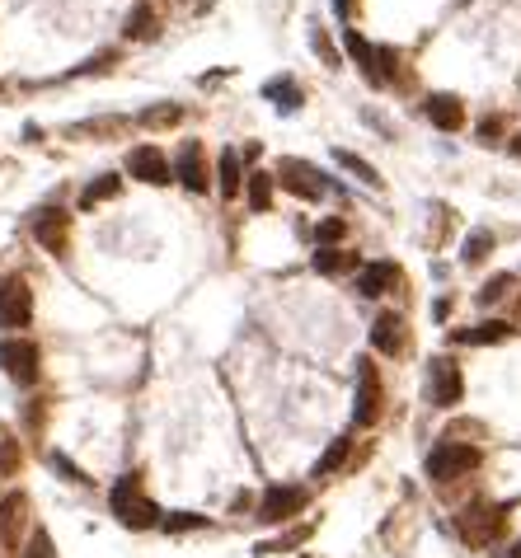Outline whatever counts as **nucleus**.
Instances as JSON below:
<instances>
[{
    "label": "nucleus",
    "instance_id": "obj_13",
    "mask_svg": "<svg viewBox=\"0 0 521 558\" xmlns=\"http://www.w3.org/2000/svg\"><path fill=\"white\" fill-rule=\"evenodd\" d=\"M395 282H399V263H390V259H376V263L358 268V296H367V300L386 296Z\"/></svg>",
    "mask_w": 521,
    "mask_h": 558
},
{
    "label": "nucleus",
    "instance_id": "obj_31",
    "mask_svg": "<svg viewBox=\"0 0 521 558\" xmlns=\"http://www.w3.org/2000/svg\"><path fill=\"white\" fill-rule=\"evenodd\" d=\"M512 287V272H498V277H488V282L479 287V305H493V300H503Z\"/></svg>",
    "mask_w": 521,
    "mask_h": 558
},
{
    "label": "nucleus",
    "instance_id": "obj_30",
    "mask_svg": "<svg viewBox=\"0 0 521 558\" xmlns=\"http://www.w3.org/2000/svg\"><path fill=\"white\" fill-rule=\"evenodd\" d=\"M52 469H57V474H62L66 484H80V488H90V474L80 469V465H71V460H66L62 451H52Z\"/></svg>",
    "mask_w": 521,
    "mask_h": 558
},
{
    "label": "nucleus",
    "instance_id": "obj_28",
    "mask_svg": "<svg viewBox=\"0 0 521 558\" xmlns=\"http://www.w3.org/2000/svg\"><path fill=\"white\" fill-rule=\"evenodd\" d=\"M343 240H348V226H343L339 216H324L319 226H315V244H319V249H339Z\"/></svg>",
    "mask_w": 521,
    "mask_h": 558
},
{
    "label": "nucleus",
    "instance_id": "obj_38",
    "mask_svg": "<svg viewBox=\"0 0 521 558\" xmlns=\"http://www.w3.org/2000/svg\"><path fill=\"white\" fill-rule=\"evenodd\" d=\"M334 10H339V19H348V10H352V0H334Z\"/></svg>",
    "mask_w": 521,
    "mask_h": 558
},
{
    "label": "nucleus",
    "instance_id": "obj_33",
    "mask_svg": "<svg viewBox=\"0 0 521 558\" xmlns=\"http://www.w3.org/2000/svg\"><path fill=\"white\" fill-rule=\"evenodd\" d=\"M19 469V441L10 432H0V474H15Z\"/></svg>",
    "mask_w": 521,
    "mask_h": 558
},
{
    "label": "nucleus",
    "instance_id": "obj_29",
    "mask_svg": "<svg viewBox=\"0 0 521 558\" xmlns=\"http://www.w3.org/2000/svg\"><path fill=\"white\" fill-rule=\"evenodd\" d=\"M183 118L179 103H155V108H142V127H174Z\"/></svg>",
    "mask_w": 521,
    "mask_h": 558
},
{
    "label": "nucleus",
    "instance_id": "obj_21",
    "mask_svg": "<svg viewBox=\"0 0 521 558\" xmlns=\"http://www.w3.org/2000/svg\"><path fill=\"white\" fill-rule=\"evenodd\" d=\"M263 99H272V103L282 108V113H296V108L306 103V99H300V85H296L291 75H278V80H268V85H263Z\"/></svg>",
    "mask_w": 521,
    "mask_h": 558
},
{
    "label": "nucleus",
    "instance_id": "obj_25",
    "mask_svg": "<svg viewBox=\"0 0 521 558\" xmlns=\"http://www.w3.org/2000/svg\"><path fill=\"white\" fill-rule=\"evenodd\" d=\"M24 507H29V497H24V493H10L5 502H0V535H5V540H15V530L24 521Z\"/></svg>",
    "mask_w": 521,
    "mask_h": 558
},
{
    "label": "nucleus",
    "instance_id": "obj_26",
    "mask_svg": "<svg viewBox=\"0 0 521 558\" xmlns=\"http://www.w3.org/2000/svg\"><path fill=\"white\" fill-rule=\"evenodd\" d=\"M488 254H493V235H488V230H470V235H465V249H460V263H465V268L484 263Z\"/></svg>",
    "mask_w": 521,
    "mask_h": 558
},
{
    "label": "nucleus",
    "instance_id": "obj_14",
    "mask_svg": "<svg viewBox=\"0 0 521 558\" xmlns=\"http://www.w3.org/2000/svg\"><path fill=\"white\" fill-rule=\"evenodd\" d=\"M371 348L386 352V357H399V352L408 348V328H404V319H399L395 310L376 315V324H371Z\"/></svg>",
    "mask_w": 521,
    "mask_h": 558
},
{
    "label": "nucleus",
    "instance_id": "obj_27",
    "mask_svg": "<svg viewBox=\"0 0 521 558\" xmlns=\"http://www.w3.org/2000/svg\"><path fill=\"white\" fill-rule=\"evenodd\" d=\"M334 160H339V164H343V170H348V174H352V179H362V183H367V188H380V174H376V170H371V164H367V160H362V155H352V151H334Z\"/></svg>",
    "mask_w": 521,
    "mask_h": 558
},
{
    "label": "nucleus",
    "instance_id": "obj_24",
    "mask_svg": "<svg viewBox=\"0 0 521 558\" xmlns=\"http://www.w3.org/2000/svg\"><path fill=\"white\" fill-rule=\"evenodd\" d=\"M123 34H127V38H151V34H155V5H151V0H136Z\"/></svg>",
    "mask_w": 521,
    "mask_h": 558
},
{
    "label": "nucleus",
    "instance_id": "obj_12",
    "mask_svg": "<svg viewBox=\"0 0 521 558\" xmlns=\"http://www.w3.org/2000/svg\"><path fill=\"white\" fill-rule=\"evenodd\" d=\"M66 230H71V211H62V207H43V211H34V235H38V244L47 249V254H66Z\"/></svg>",
    "mask_w": 521,
    "mask_h": 558
},
{
    "label": "nucleus",
    "instance_id": "obj_17",
    "mask_svg": "<svg viewBox=\"0 0 521 558\" xmlns=\"http://www.w3.org/2000/svg\"><path fill=\"white\" fill-rule=\"evenodd\" d=\"M428 122L437 132H460L465 127V103L456 94H432L428 99Z\"/></svg>",
    "mask_w": 521,
    "mask_h": 558
},
{
    "label": "nucleus",
    "instance_id": "obj_23",
    "mask_svg": "<svg viewBox=\"0 0 521 558\" xmlns=\"http://www.w3.org/2000/svg\"><path fill=\"white\" fill-rule=\"evenodd\" d=\"M118 188H123V179H118V174H99L85 192H80V211H94L103 198H118Z\"/></svg>",
    "mask_w": 521,
    "mask_h": 558
},
{
    "label": "nucleus",
    "instance_id": "obj_37",
    "mask_svg": "<svg viewBox=\"0 0 521 558\" xmlns=\"http://www.w3.org/2000/svg\"><path fill=\"white\" fill-rule=\"evenodd\" d=\"M498 558H521V540H512L507 549H498Z\"/></svg>",
    "mask_w": 521,
    "mask_h": 558
},
{
    "label": "nucleus",
    "instance_id": "obj_20",
    "mask_svg": "<svg viewBox=\"0 0 521 558\" xmlns=\"http://www.w3.org/2000/svg\"><path fill=\"white\" fill-rule=\"evenodd\" d=\"M348 455H352V436H334V441H329V451L315 460V479H334V474L348 465Z\"/></svg>",
    "mask_w": 521,
    "mask_h": 558
},
{
    "label": "nucleus",
    "instance_id": "obj_39",
    "mask_svg": "<svg viewBox=\"0 0 521 558\" xmlns=\"http://www.w3.org/2000/svg\"><path fill=\"white\" fill-rule=\"evenodd\" d=\"M512 155H521V136H516V142H512Z\"/></svg>",
    "mask_w": 521,
    "mask_h": 558
},
{
    "label": "nucleus",
    "instance_id": "obj_36",
    "mask_svg": "<svg viewBox=\"0 0 521 558\" xmlns=\"http://www.w3.org/2000/svg\"><path fill=\"white\" fill-rule=\"evenodd\" d=\"M498 132H503L498 118H484V122H479V142H498Z\"/></svg>",
    "mask_w": 521,
    "mask_h": 558
},
{
    "label": "nucleus",
    "instance_id": "obj_7",
    "mask_svg": "<svg viewBox=\"0 0 521 558\" xmlns=\"http://www.w3.org/2000/svg\"><path fill=\"white\" fill-rule=\"evenodd\" d=\"M0 367H5V376L15 385H34L43 371V352L34 338H5L0 343Z\"/></svg>",
    "mask_w": 521,
    "mask_h": 558
},
{
    "label": "nucleus",
    "instance_id": "obj_15",
    "mask_svg": "<svg viewBox=\"0 0 521 558\" xmlns=\"http://www.w3.org/2000/svg\"><path fill=\"white\" fill-rule=\"evenodd\" d=\"M343 47H348V57L358 62V71L371 80V85H386V71H380V47H371L358 29H348V34H343Z\"/></svg>",
    "mask_w": 521,
    "mask_h": 558
},
{
    "label": "nucleus",
    "instance_id": "obj_18",
    "mask_svg": "<svg viewBox=\"0 0 521 558\" xmlns=\"http://www.w3.org/2000/svg\"><path fill=\"white\" fill-rule=\"evenodd\" d=\"M216 188H221V198L231 202V198H240V188H244V160H240V151H221V160H216Z\"/></svg>",
    "mask_w": 521,
    "mask_h": 558
},
{
    "label": "nucleus",
    "instance_id": "obj_3",
    "mask_svg": "<svg viewBox=\"0 0 521 558\" xmlns=\"http://www.w3.org/2000/svg\"><path fill=\"white\" fill-rule=\"evenodd\" d=\"M380 404H386V385H380V371L371 357H358V399H352V423L371 427L380 417Z\"/></svg>",
    "mask_w": 521,
    "mask_h": 558
},
{
    "label": "nucleus",
    "instance_id": "obj_32",
    "mask_svg": "<svg viewBox=\"0 0 521 558\" xmlns=\"http://www.w3.org/2000/svg\"><path fill=\"white\" fill-rule=\"evenodd\" d=\"M164 530H170V535H183V530H207V516L174 512V516H164Z\"/></svg>",
    "mask_w": 521,
    "mask_h": 558
},
{
    "label": "nucleus",
    "instance_id": "obj_16",
    "mask_svg": "<svg viewBox=\"0 0 521 558\" xmlns=\"http://www.w3.org/2000/svg\"><path fill=\"white\" fill-rule=\"evenodd\" d=\"M516 333V324H507V319H484V324H475V328H456L451 338L460 343V348H493V343H507Z\"/></svg>",
    "mask_w": 521,
    "mask_h": 558
},
{
    "label": "nucleus",
    "instance_id": "obj_4",
    "mask_svg": "<svg viewBox=\"0 0 521 558\" xmlns=\"http://www.w3.org/2000/svg\"><path fill=\"white\" fill-rule=\"evenodd\" d=\"M465 399V376L451 357H432L428 361V404L437 408H456Z\"/></svg>",
    "mask_w": 521,
    "mask_h": 558
},
{
    "label": "nucleus",
    "instance_id": "obj_6",
    "mask_svg": "<svg viewBox=\"0 0 521 558\" xmlns=\"http://www.w3.org/2000/svg\"><path fill=\"white\" fill-rule=\"evenodd\" d=\"M503 525H507V507H488V502H479V507H465L456 516V530L470 544H493L503 535Z\"/></svg>",
    "mask_w": 521,
    "mask_h": 558
},
{
    "label": "nucleus",
    "instance_id": "obj_8",
    "mask_svg": "<svg viewBox=\"0 0 521 558\" xmlns=\"http://www.w3.org/2000/svg\"><path fill=\"white\" fill-rule=\"evenodd\" d=\"M306 502H310V493L300 488V484H272V488L259 497V521L282 525V521H291V516L306 512Z\"/></svg>",
    "mask_w": 521,
    "mask_h": 558
},
{
    "label": "nucleus",
    "instance_id": "obj_34",
    "mask_svg": "<svg viewBox=\"0 0 521 558\" xmlns=\"http://www.w3.org/2000/svg\"><path fill=\"white\" fill-rule=\"evenodd\" d=\"M310 43H315V52L324 57V66H343V62H339V52H334V43L324 38V29H310Z\"/></svg>",
    "mask_w": 521,
    "mask_h": 558
},
{
    "label": "nucleus",
    "instance_id": "obj_5",
    "mask_svg": "<svg viewBox=\"0 0 521 558\" xmlns=\"http://www.w3.org/2000/svg\"><path fill=\"white\" fill-rule=\"evenodd\" d=\"M278 179L287 192H296V198H306V202H319L324 192H329V179H319V170L310 160H296V155H287V160H278Z\"/></svg>",
    "mask_w": 521,
    "mask_h": 558
},
{
    "label": "nucleus",
    "instance_id": "obj_19",
    "mask_svg": "<svg viewBox=\"0 0 521 558\" xmlns=\"http://www.w3.org/2000/svg\"><path fill=\"white\" fill-rule=\"evenodd\" d=\"M315 272L324 277H339V272H352V268H362V259L352 254V249H315Z\"/></svg>",
    "mask_w": 521,
    "mask_h": 558
},
{
    "label": "nucleus",
    "instance_id": "obj_35",
    "mask_svg": "<svg viewBox=\"0 0 521 558\" xmlns=\"http://www.w3.org/2000/svg\"><path fill=\"white\" fill-rule=\"evenodd\" d=\"M24 558H52V535H47V530H34V535H29V553H24Z\"/></svg>",
    "mask_w": 521,
    "mask_h": 558
},
{
    "label": "nucleus",
    "instance_id": "obj_9",
    "mask_svg": "<svg viewBox=\"0 0 521 558\" xmlns=\"http://www.w3.org/2000/svg\"><path fill=\"white\" fill-rule=\"evenodd\" d=\"M34 324V291L24 277H0V328H29Z\"/></svg>",
    "mask_w": 521,
    "mask_h": 558
},
{
    "label": "nucleus",
    "instance_id": "obj_1",
    "mask_svg": "<svg viewBox=\"0 0 521 558\" xmlns=\"http://www.w3.org/2000/svg\"><path fill=\"white\" fill-rule=\"evenodd\" d=\"M108 507H113V516L132 530H151L160 525V507L142 493V474H123V479L113 484V493H108Z\"/></svg>",
    "mask_w": 521,
    "mask_h": 558
},
{
    "label": "nucleus",
    "instance_id": "obj_11",
    "mask_svg": "<svg viewBox=\"0 0 521 558\" xmlns=\"http://www.w3.org/2000/svg\"><path fill=\"white\" fill-rule=\"evenodd\" d=\"M174 179H179L188 192H207V188H211V174H207V155H202V142H183V146H179V160H174Z\"/></svg>",
    "mask_w": 521,
    "mask_h": 558
},
{
    "label": "nucleus",
    "instance_id": "obj_2",
    "mask_svg": "<svg viewBox=\"0 0 521 558\" xmlns=\"http://www.w3.org/2000/svg\"><path fill=\"white\" fill-rule=\"evenodd\" d=\"M484 465L479 455V445L470 441H442V445H432V455H428V479L432 484H451V479H465V474H475Z\"/></svg>",
    "mask_w": 521,
    "mask_h": 558
},
{
    "label": "nucleus",
    "instance_id": "obj_22",
    "mask_svg": "<svg viewBox=\"0 0 521 558\" xmlns=\"http://www.w3.org/2000/svg\"><path fill=\"white\" fill-rule=\"evenodd\" d=\"M272 174H263V170H254V174H244V198H250V211H268L272 207Z\"/></svg>",
    "mask_w": 521,
    "mask_h": 558
},
{
    "label": "nucleus",
    "instance_id": "obj_10",
    "mask_svg": "<svg viewBox=\"0 0 521 558\" xmlns=\"http://www.w3.org/2000/svg\"><path fill=\"white\" fill-rule=\"evenodd\" d=\"M123 170L132 179H142V183H155V188L174 179V164L164 160V151H155V146H132L127 160H123Z\"/></svg>",
    "mask_w": 521,
    "mask_h": 558
}]
</instances>
